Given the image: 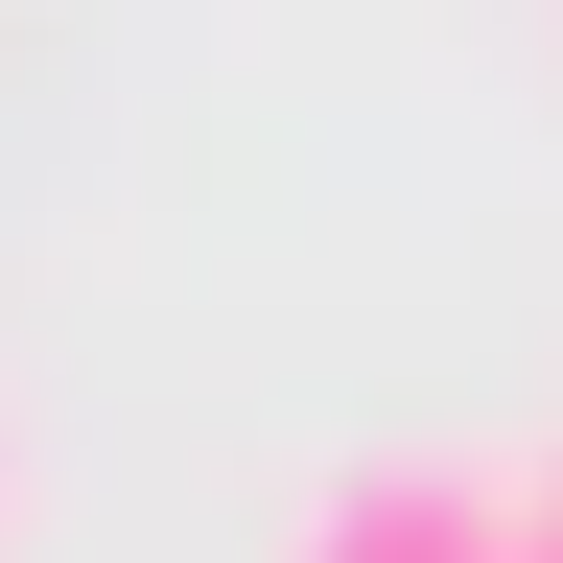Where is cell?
Returning a JSON list of instances; mask_svg holds the SVG:
<instances>
[{"label":"cell","instance_id":"3","mask_svg":"<svg viewBox=\"0 0 563 563\" xmlns=\"http://www.w3.org/2000/svg\"><path fill=\"white\" fill-rule=\"evenodd\" d=\"M517 563H563V540H540V517H517Z\"/></svg>","mask_w":563,"mask_h":563},{"label":"cell","instance_id":"2","mask_svg":"<svg viewBox=\"0 0 563 563\" xmlns=\"http://www.w3.org/2000/svg\"><path fill=\"white\" fill-rule=\"evenodd\" d=\"M517 517H540V540H563V446H540V470H517Z\"/></svg>","mask_w":563,"mask_h":563},{"label":"cell","instance_id":"1","mask_svg":"<svg viewBox=\"0 0 563 563\" xmlns=\"http://www.w3.org/2000/svg\"><path fill=\"white\" fill-rule=\"evenodd\" d=\"M282 563H517V470H470V446H352L306 517H282Z\"/></svg>","mask_w":563,"mask_h":563}]
</instances>
